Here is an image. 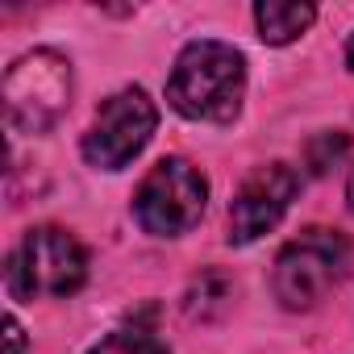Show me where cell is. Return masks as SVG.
Here are the masks:
<instances>
[{
    "mask_svg": "<svg viewBox=\"0 0 354 354\" xmlns=\"http://www.w3.org/2000/svg\"><path fill=\"white\" fill-rule=\"evenodd\" d=\"M296 192H300V175L288 162H267L250 171L230 205V242L250 246L263 234H271L283 221V213L292 209Z\"/></svg>",
    "mask_w": 354,
    "mask_h": 354,
    "instance_id": "obj_7",
    "label": "cell"
},
{
    "mask_svg": "<svg viewBox=\"0 0 354 354\" xmlns=\"http://www.w3.org/2000/svg\"><path fill=\"white\" fill-rule=\"evenodd\" d=\"M313 21H317V9L313 5H296V0H263V5H254L259 38L271 42V46L296 42Z\"/></svg>",
    "mask_w": 354,
    "mask_h": 354,
    "instance_id": "obj_8",
    "label": "cell"
},
{
    "mask_svg": "<svg viewBox=\"0 0 354 354\" xmlns=\"http://www.w3.org/2000/svg\"><path fill=\"white\" fill-rule=\"evenodd\" d=\"M246 96V59L238 46L217 38H196L180 50L167 80L171 109L188 121L225 125L238 117Z\"/></svg>",
    "mask_w": 354,
    "mask_h": 354,
    "instance_id": "obj_1",
    "label": "cell"
},
{
    "mask_svg": "<svg viewBox=\"0 0 354 354\" xmlns=\"http://www.w3.org/2000/svg\"><path fill=\"white\" fill-rule=\"evenodd\" d=\"M5 333H9V354H21L26 350V333H21L17 317H5Z\"/></svg>",
    "mask_w": 354,
    "mask_h": 354,
    "instance_id": "obj_12",
    "label": "cell"
},
{
    "mask_svg": "<svg viewBox=\"0 0 354 354\" xmlns=\"http://www.w3.org/2000/svg\"><path fill=\"white\" fill-rule=\"evenodd\" d=\"M154 125H158L154 100L142 88H121L100 104L96 121L88 125L84 158L96 171H121L146 150V142L154 138Z\"/></svg>",
    "mask_w": 354,
    "mask_h": 354,
    "instance_id": "obj_6",
    "label": "cell"
},
{
    "mask_svg": "<svg viewBox=\"0 0 354 354\" xmlns=\"http://www.w3.org/2000/svg\"><path fill=\"white\" fill-rule=\"evenodd\" d=\"M346 63H350V71H354V34H350V42H346Z\"/></svg>",
    "mask_w": 354,
    "mask_h": 354,
    "instance_id": "obj_14",
    "label": "cell"
},
{
    "mask_svg": "<svg viewBox=\"0 0 354 354\" xmlns=\"http://www.w3.org/2000/svg\"><path fill=\"white\" fill-rule=\"evenodd\" d=\"M205 205H209L205 171L188 158H162L138 184L133 217L154 238H180L205 217Z\"/></svg>",
    "mask_w": 354,
    "mask_h": 354,
    "instance_id": "obj_5",
    "label": "cell"
},
{
    "mask_svg": "<svg viewBox=\"0 0 354 354\" xmlns=\"http://www.w3.org/2000/svg\"><path fill=\"white\" fill-rule=\"evenodd\" d=\"M350 275V242L337 230H304L275 259V296L283 308L304 313L321 304Z\"/></svg>",
    "mask_w": 354,
    "mask_h": 354,
    "instance_id": "obj_4",
    "label": "cell"
},
{
    "mask_svg": "<svg viewBox=\"0 0 354 354\" xmlns=\"http://www.w3.org/2000/svg\"><path fill=\"white\" fill-rule=\"evenodd\" d=\"M71 63L59 50H30L21 55L0 84L5 117L17 133H46L71 109Z\"/></svg>",
    "mask_w": 354,
    "mask_h": 354,
    "instance_id": "obj_3",
    "label": "cell"
},
{
    "mask_svg": "<svg viewBox=\"0 0 354 354\" xmlns=\"http://www.w3.org/2000/svg\"><path fill=\"white\" fill-rule=\"evenodd\" d=\"M84 279H88V254L59 225L30 230L5 267V283L13 300H38V296L63 300V296H75Z\"/></svg>",
    "mask_w": 354,
    "mask_h": 354,
    "instance_id": "obj_2",
    "label": "cell"
},
{
    "mask_svg": "<svg viewBox=\"0 0 354 354\" xmlns=\"http://www.w3.org/2000/svg\"><path fill=\"white\" fill-rule=\"evenodd\" d=\"M346 205H350V213H354V171H350V180H346Z\"/></svg>",
    "mask_w": 354,
    "mask_h": 354,
    "instance_id": "obj_13",
    "label": "cell"
},
{
    "mask_svg": "<svg viewBox=\"0 0 354 354\" xmlns=\"http://www.w3.org/2000/svg\"><path fill=\"white\" fill-rule=\"evenodd\" d=\"M88 354H171L167 342L158 337V329L142 317H133L129 325H117L113 333H104Z\"/></svg>",
    "mask_w": 354,
    "mask_h": 354,
    "instance_id": "obj_9",
    "label": "cell"
},
{
    "mask_svg": "<svg viewBox=\"0 0 354 354\" xmlns=\"http://www.w3.org/2000/svg\"><path fill=\"white\" fill-rule=\"evenodd\" d=\"M230 296H234V283L221 275V271H205L192 288H188V300H184V308H188V317L196 321H209V317H221L225 313V304H230Z\"/></svg>",
    "mask_w": 354,
    "mask_h": 354,
    "instance_id": "obj_10",
    "label": "cell"
},
{
    "mask_svg": "<svg viewBox=\"0 0 354 354\" xmlns=\"http://www.w3.org/2000/svg\"><path fill=\"white\" fill-rule=\"evenodd\" d=\"M346 146H350V138H346L342 129H333V133H329V129L317 133V138L308 142V167H313L317 175H325V171L346 154Z\"/></svg>",
    "mask_w": 354,
    "mask_h": 354,
    "instance_id": "obj_11",
    "label": "cell"
}]
</instances>
